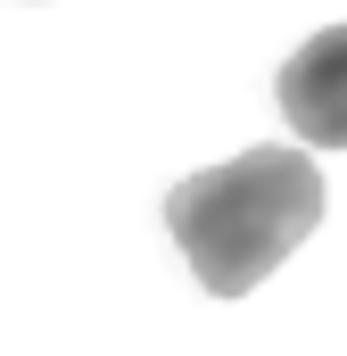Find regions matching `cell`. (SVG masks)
Masks as SVG:
<instances>
[{"label": "cell", "instance_id": "1", "mask_svg": "<svg viewBox=\"0 0 347 356\" xmlns=\"http://www.w3.org/2000/svg\"><path fill=\"white\" fill-rule=\"evenodd\" d=\"M166 224L215 298H248L323 224V175L306 149H248L232 166L182 175L166 199Z\"/></svg>", "mask_w": 347, "mask_h": 356}, {"label": "cell", "instance_id": "2", "mask_svg": "<svg viewBox=\"0 0 347 356\" xmlns=\"http://www.w3.org/2000/svg\"><path fill=\"white\" fill-rule=\"evenodd\" d=\"M281 116H289L298 141L347 149V25H323L314 42L289 50V67H281Z\"/></svg>", "mask_w": 347, "mask_h": 356}]
</instances>
